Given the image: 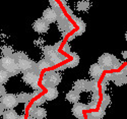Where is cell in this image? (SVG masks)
<instances>
[{
	"label": "cell",
	"mask_w": 127,
	"mask_h": 119,
	"mask_svg": "<svg viewBox=\"0 0 127 119\" xmlns=\"http://www.w3.org/2000/svg\"><path fill=\"white\" fill-rule=\"evenodd\" d=\"M43 53H44L45 59L50 63L51 66H54L56 64H59L66 60V56L59 53L58 50L54 48V46H50V45L45 46L43 48Z\"/></svg>",
	"instance_id": "6da1fadb"
},
{
	"label": "cell",
	"mask_w": 127,
	"mask_h": 119,
	"mask_svg": "<svg viewBox=\"0 0 127 119\" xmlns=\"http://www.w3.org/2000/svg\"><path fill=\"white\" fill-rule=\"evenodd\" d=\"M113 74H114L113 81L117 85H123L124 83H126V67L122 69L120 72H116Z\"/></svg>",
	"instance_id": "4fadbf2b"
},
{
	"label": "cell",
	"mask_w": 127,
	"mask_h": 119,
	"mask_svg": "<svg viewBox=\"0 0 127 119\" xmlns=\"http://www.w3.org/2000/svg\"><path fill=\"white\" fill-rule=\"evenodd\" d=\"M90 75L94 79H96V80H99L101 79V77L103 75V68L99 65L98 63H95V64H92L91 67H90Z\"/></svg>",
	"instance_id": "30bf717a"
},
{
	"label": "cell",
	"mask_w": 127,
	"mask_h": 119,
	"mask_svg": "<svg viewBox=\"0 0 127 119\" xmlns=\"http://www.w3.org/2000/svg\"><path fill=\"white\" fill-rule=\"evenodd\" d=\"M98 64L103 68V70H112V69L119 68L121 66L122 62L116 58L113 54L104 53L102 56L99 57Z\"/></svg>",
	"instance_id": "7a4b0ae2"
},
{
	"label": "cell",
	"mask_w": 127,
	"mask_h": 119,
	"mask_svg": "<svg viewBox=\"0 0 127 119\" xmlns=\"http://www.w3.org/2000/svg\"><path fill=\"white\" fill-rule=\"evenodd\" d=\"M79 119H84V117H81V118H79Z\"/></svg>",
	"instance_id": "7bdbcfd3"
},
{
	"label": "cell",
	"mask_w": 127,
	"mask_h": 119,
	"mask_svg": "<svg viewBox=\"0 0 127 119\" xmlns=\"http://www.w3.org/2000/svg\"><path fill=\"white\" fill-rule=\"evenodd\" d=\"M105 115V111H95V112H90L88 113V119H101Z\"/></svg>",
	"instance_id": "603a6c76"
},
{
	"label": "cell",
	"mask_w": 127,
	"mask_h": 119,
	"mask_svg": "<svg viewBox=\"0 0 127 119\" xmlns=\"http://www.w3.org/2000/svg\"><path fill=\"white\" fill-rule=\"evenodd\" d=\"M47 116V111L43 107L32 106L29 110V119H44Z\"/></svg>",
	"instance_id": "8992f818"
},
{
	"label": "cell",
	"mask_w": 127,
	"mask_h": 119,
	"mask_svg": "<svg viewBox=\"0 0 127 119\" xmlns=\"http://www.w3.org/2000/svg\"><path fill=\"white\" fill-rule=\"evenodd\" d=\"M106 89H107V81H106L105 79L103 80V82H102V91L103 92H105L106 91Z\"/></svg>",
	"instance_id": "8d00e7d4"
},
{
	"label": "cell",
	"mask_w": 127,
	"mask_h": 119,
	"mask_svg": "<svg viewBox=\"0 0 127 119\" xmlns=\"http://www.w3.org/2000/svg\"><path fill=\"white\" fill-rule=\"evenodd\" d=\"M58 97V90L56 88H51L48 89V92L46 94H44V98L46 99V101H52L55 100Z\"/></svg>",
	"instance_id": "e0dca14e"
},
{
	"label": "cell",
	"mask_w": 127,
	"mask_h": 119,
	"mask_svg": "<svg viewBox=\"0 0 127 119\" xmlns=\"http://www.w3.org/2000/svg\"><path fill=\"white\" fill-rule=\"evenodd\" d=\"M17 119H25V116L24 115H20V116L17 117Z\"/></svg>",
	"instance_id": "ab89813d"
},
{
	"label": "cell",
	"mask_w": 127,
	"mask_h": 119,
	"mask_svg": "<svg viewBox=\"0 0 127 119\" xmlns=\"http://www.w3.org/2000/svg\"><path fill=\"white\" fill-rule=\"evenodd\" d=\"M1 53H2L3 57H11L14 52H13V49L10 46H4L1 49Z\"/></svg>",
	"instance_id": "cb8c5ba5"
},
{
	"label": "cell",
	"mask_w": 127,
	"mask_h": 119,
	"mask_svg": "<svg viewBox=\"0 0 127 119\" xmlns=\"http://www.w3.org/2000/svg\"><path fill=\"white\" fill-rule=\"evenodd\" d=\"M65 7H66V11H67V12H68V13H69L70 15H72L73 13H72V11H71V9H70V8H69L68 6H65Z\"/></svg>",
	"instance_id": "f35d334b"
},
{
	"label": "cell",
	"mask_w": 127,
	"mask_h": 119,
	"mask_svg": "<svg viewBox=\"0 0 127 119\" xmlns=\"http://www.w3.org/2000/svg\"><path fill=\"white\" fill-rule=\"evenodd\" d=\"M80 99V96H79V93L75 92V91H69L67 94H66V100L72 104H75V103H78Z\"/></svg>",
	"instance_id": "2e32d148"
},
{
	"label": "cell",
	"mask_w": 127,
	"mask_h": 119,
	"mask_svg": "<svg viewBox=\"0 0 127 119\" xmlns=\"http://www.w3.org/2000/svg\"><path fill=\"white\" fill-rule=\"evenodd\" d=\"M123 55H124L123 57H124V58H126V52H123Z\"/></svg>",
	"instance_id": "b9f144b4"
},
{
	"label": "cell",
	"mask_w": 127,
	"mask_h": 119,
	"mask_svg": "<svg viewBox=\"0 0 127 119\" xmlns=\"http://www.w3.org/2000/svg\"><path fill=\"white\" fill-rule=\"evenodd\" d=\"M63 51H64L65 53H68V54L70 53V46L68 45V43L64 45V47H63Z\"/></svg>",
	"instance_id": "d590c367"
},
{
	"label": "cell",
	"mask_w": 127,
	"mask_h": 119,
	"mask_svg": "<svg viewBox=\"0 0 127 119\" xmlns=\"http://www.w3.org/2000/svg\"><path fill=\"white\" fill-rule=\"evenodd\" d=\"M35 63V61L31 60L30 58L28 59H25V60H20L18 62H16V65H17V68L19 69L20 72H28V71H31L32 67H33V64Z\"/></svg>",
	"instance_id": "9c48e42d"
},
{
	"label": "cell",
	"mask_w": 127,
	"mask_h": 119,
	"mask_svg": "<svg viewBox=\"0 0 127 119\" xmlns=\"http://www.w3.org/2000/svg\"><path fill=\"white\" fill-rule=\"evenodd\" d=\"M5 94H6V89L4 88L3 84H0V97H2Z\"/></svg>",
	"instance_id": "836d02e7"
},
{
	"label": "cell",
	"mask_w": 127,
	"mask_h": 119,
	"mask_svg": "<svg viewBox=\"0 0 127 119\" xmlns=\"http://www.w3.org/2000/svg\"><path fill=\"white\" fill-rule=\"evenodd\" d=\"M90 8V2L89 1H84V0H81V1H78L76 3V9L79 10V11H87Z\"/></svg>",
	"instance_id": "7402d4cb"
},
{
	"label": "cell",
	"mask_w": 127,
	"mask_h": 119,
	"mask_svg": "<svg viewBox=\"0 0 127 119\" xmlns=\"http://www.w3.org/2000/svg\"><path fill=\"white\" fill-rule=\"evenodd\" d=\"M3 112H4V108H3L2 104L0 103V116H2V115H3Z\"/></svg>",
	"instance_id": "74e56055"
},
{
	"label": "cell",
	"mask_w": 127,
	"mask_h": 119,
	"mask_svg": "<svg viewBox=\"0 0 127 119\" xmlns=\"http://www.w3.org/2000/svg\"><path fill=\"white\" fill-rule=\"evenodd\" d=\"M42 92H43V90H42L41 88L40 89H38V90H36V91H34V93L33 94H31L32 95V97H33V98H34V97H37L39 94H41Z\"/></svg>",
	"instance_id": "e575fe53"
},
{
	"label": "cell",
	"mask_w": 127,
	"mask_h": 119,
	"mask_svg": "<svg viewBox=\"0 0 127 119\" xmlns=\"http://www.w3.org/2000/svg\"><path fill=\"white\" fill-rule=\"evenodd\" d=\"M88 84H89V80L87 79H78L73 83V91H75L77 93H81V92H86L88 91Z\"/></svg>",
	"instance_id": "5bb4252c"
},
{
	"label": "cell",
	"mask_w": 127,
	"mask_h": 119,
	"mask_svg": "<svg viewBox=\"0 0 127 119\" xmlns=\"http://www.w3.org/2000/svg\"><path fill=\"white\" fill-rule=\"evenodd\" d=\"M98 107V102L96 101H92L91 103L84 105V110H91V109H96Z\"/></svg>",
	"instance_id": "f546056e"
},
{
	"label": "cell",
	"mask_w": 127,
	"mask_h": 119,
	"mask_svg": "<svg viewBox=\"0 0 127 119\" xmlns=\"http://www.w3.org/2000/svg\"><path fill=\"white\" fill-rule=\"evenodd\" d=\"M0 103L2 104L3 108L6 110L9 109H13L18 105L17 99H16V95L14 94H5L2 97H0Z\"/></svg>",
	"instance_id": "5b68a950"
},
{
	"label": "cell",
	"mask_w": 127,
	"mask_h": 119,
	"mask_svg": "<svg viewBox=\"0 0 127 119\" xmlns=\"http://www.w3.org/2000/svg\"><path fill=\"white\" fill-rule=\"evenodd\" d=\"M2 116H3V119H17L18 114L16 113L15 110L9 109V110H4Z\"/></svg>",
	"instance_id": "ffe728a7"
},
{
	"label": "cell",
	"mask_w": 127,
	"mask_h": 119,
	"mask_svg": "<svg viewBox=\"0 0 127 119\" xmlns=\"http://www.w3.org/2000/svg\"><path fill=\"white\" fill-rule=\"evenodd\" d=\"M83 110H84V104L81 103H75L72 107V114L77 118L83 117Z\"/></svg>",
	"instance_id": "9a60e30c"
},
{
	"label": "cell",
	"mask_w": 127,
	"mask_h": 119,
	"mask_svg": "<svg viewBox=\"0 0 127 119\" xmlns=\"http://www.w3.org/2000/svg\"><path fill=\"white\" fill-rule=\"evenodd\" d=\"M0 67L4 69L9 77H14L17 75L20 71L17 68L16 62L11 58V57H1L0 58Z\"/></svg>",
	"instance_id": "277c9868"
},
{
	"label": "cell",
	"mask_w": 127,
	"mask_h": 119,
	"mask_svg": "<svg viewBox=\"0 0 127 119\" xmlns=\"http://www.w3.org/2000/svg\"><path fill=\"white\" fill-rule=\"evenodd\" d=\"M113 79H114V74L113 73H111V72H108L107 74L105 75V80L106 81H108V80H113Z\"/></svg>",
	"instance_id": "d6a6232c"
},
{
	"label": "cell",
	"mask_w": 127,
	"mask_h": 119,
	"mask_svg": "<svg viewBox=\"0 0 127 119\" xmlns=\"http://www.w3.org/2000/svg\"><path fill=\"white\" fill-rule=\"evenodd\" d=\"M100 99V94H99V91H96V92H93V100L92 101H96L98 102Z\"/></svg>",
	"instance_id": "1f68e13d"
},
{
	"label": "cell",
	"mask_w": 127,
	"mask_h": 119,
	"mask_svg": "<svg viewBox=\"0 0 127 119\" xmlns=\"http://www.w3.org/2000/svg\"><path fill=\"white\" fill-rule=\"evenodd\" d=\"M61 82V75L57 70H48L44 73L42 79V84L46 89L56 88Z\"/></svg>",
	"instance_id": "3957f363"
},
{
	"label": "cell",
	"mask_w": 127,
	"mask_h": 119,
	"mask_svg": "<svg viewBox=\"0 0 127 119\" xmlns=\"http://www.w3.org/2000/svg\"><path fill=\"white\" fill-rule=\"evenodd\" d=\"M42 18H43L48 25L49 24H53V23H55V21L57 20V14L52 8H47V9L44 10L43 17Z\"/></svg>",
	"instance_id": "8fae6325"
},
{
	"label": "cell",
	"mask_w": 127,
	"mask_h": 119,
	"mask_svg": "<svg viewBox=\"0 0 127 119\" xmlns=\"http://www.w3.org/2000/svg\"><path fill=\"white\" fill-rule=\"evenodd\" d=\"M11 58L15 61V62H18L20 60H25V59H28L29 56H28V54H26L25 52H22V51H18V52H14L12 54V56Z\"/></svg>",
	"instance_id": "44dd1931"
},
{
	"label": "cell",
	"mask_w": 127,
	"mask_h": 119,
	"mask_svg": "<svg viewBox=\"0 0 127 119\" xmlns=\"http://www.w3.org/2000/svg\"><path fill=\"white\" fill-rule=\"evenodd\" d=\"M71 16H72V18H73V19H74L75 23L77 24V26L80 28V30H86V24H84L83 21H82V19H80L79 17H75L73 14H72Z\"/></svg>",
	"instance_id": "f1b7e54d"
},
{
	"label": "cell",
	"mask_w": 127,
	"mask_h": 119,
	"mask_svg": "<svg viewBox=\"0 0 127 119\" xmlns=\"http://www.w3.org/2000/svg\"><path fill=\"white\" fill-rule=\"evenodd\" d=\"M73 38H75V37H74V36H73V35H72V36H70V37L68 38V41H71V40H72Z\"/></svg>",
	"instance_id": "60d3db41"
},
{
	"label": "cell",
	"mask_w": 127,
	"mask_h": 119,
	"mask_svg": "<svg viewBox=\"0 0 127 119\" xmlns=\"http://www.w3.org/2000/svg\"><path fill=\"white\" fill-rule=\"evenodd\" d=\"M39 78H40L39 75H37V74H35V73H33V72H30V71L25 72V73L23 74V80H24L27 84H30L31 86L33 85V84H35V83H38Z\"/></svg>",
	"instance_id": "7c38bea8"
},
{
	"label": "cell",
	"mask_w": 127,
	"mask_h": 119,
	"mask_svg": "<svg viewBox=\"0 0 127 119\" xmlns=\"http://www.w3.org/2000/svg\"><path fill=\"white\" fill-rule=\"evenodd\" d=\"M57 23H58V29L60 30V32H71L73 29H74V26H73L70 21L68 20V18L65 15H62L57 17Z\"/></svg>",
	"instance_id": "52a82bcc"
},
{
	"label": "cell",
	"mask_w": 127,
	"mask_h": 119,
	"mask_svg": "<svg viewBox=\"0 0 127 119\" xmlns=\"http://www.w3.org/2000/svg\"><path fill=\"white\" fill-rule=\"evenodd\" d=\"M49 25L46 23V21L43 18H38L37 20L34 21L33 24V29L35 32L39 34H46L49 31Z\"/></svg>",
	"instance_id": "ba28073f"
},
{
	"label": "cell",
	"mask_w": 127,
	"mask_h": 119,
	"mask_svg": "<svg viewBox=\"0 0 127 119\" xmlns=\"http://www.w3.org/2000/svg\"><path fill=\"white\" fill-rule=\"evenodd\" d=\"M45 102H46V99L44 98V96H42V97H40L38 100L35 101V103L33 104V106L34 107H41L42 105H44Z\"/></svg>",
	"instance_id": "4dcf8cb0"
},
{
	"label": "cell",
	"mask_w": 127,
	"mask_h": 119,
	"mask_svg": "<svg viewBox=\"0 0 127 119\" xmlns=\"http://www.w3.org/2000/svg\"><path fill=\"white\" fill-rule=\"evenodd\" d=\"M88 91H91L92 93H93V92H96V91H99V90H98V80L94 79V80L89 81Z\"/></svg>",
	"instance_id": "4316f807"
},
{
	"label": "cell",
	"mask_w": 127,
	"mask_h": 119,
	"mask_svg": "<svg viewBox=\"0 0 127 119\" xmlns=\"http://www.w3.org/2000/svg\"><path fill=\"white\" fill-rule=\"evenodd\" d=\"M69 54L72 56V61H70V62H68L67 64H65V65H66V68H67V67L72 68V67L77 66V65H78V63H79V56L77 55L76 53H71V52H70Z\"/></svg>",
	"instance_id": "d6986e66"
},
{
	"label": "cell",
	"mask_w": 127,
	"mask_h": 119,
	"mask_svg": "<svg viewBox=\"0 0 127 119\" xmlns=\"http://www.w3.org/2000/svg\"><path fill=\"white\" fill-rule=\"evenodd\" d=\"M8 79H9L8 73H7L4 69H2L1 67H0V84L6 83L7 80H8Z\"/></svg>",
	"instance_id": "d4e9b609"
},
{
	"label": "cell",
	"mask_w": 127,
	"mask_h": 119,
	"mask_svg": "<svg viewBox=\"0 0 127 119\" xmlns=\"http://www.w3.org/2000/svg\"><path fill=\"white\" fill-rule=\"evenodd\" d=\"M109 104H110V97H109V95H107V94H104V98H103V102H102V105H101L100 110L105 111L106 107H107Z\"/></svg>",
	"instance_id": "83f0119b"
},
{
	"label": "cell",
	"mask_w": 127,
	"mask_h": 119,
	"mask_svg": "<svg viewBox=\"0 0 127 119\" xmlns=\"http://www.w3.org/2000/svg\"><path fill=\"white\" fill-rule=\"evenodd\" d=\"M37 65H38V67H39L41 70H43V69H46V68L51 67L50 63H49L45 58H44V59H41L39 62H37Z\"/></svg>",
	"instance_id": "484cf974"
},
{
	"label": "cell",
	"mask_w": 127,
	"mask_h": 119,
	"mask_svg": "<svg viewBox=\"0 0 127 119\" xmlns=\"http://www.w3.org/2000/svg\"><path fill=\"white\" fill-rule=\"evenodd\" d=\"M16 99H17V102L18 103H26L28 104L32 99H33V97H32L31 94H28V93H20L16 96Z\"/></svg>",
	"instance_id": "ac0fdd59"
}]
</instances>
